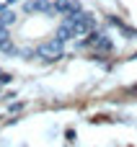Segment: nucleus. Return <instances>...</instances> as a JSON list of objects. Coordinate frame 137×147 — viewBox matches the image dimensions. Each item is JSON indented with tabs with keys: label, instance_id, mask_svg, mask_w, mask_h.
Returning <instances> with one entry per match:
<instances>
[]
</instances>
